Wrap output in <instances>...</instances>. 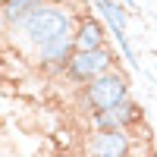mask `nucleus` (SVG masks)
Masks as SVG:
<instances>
[{"mask_svg": "<svg viewBox=\"0 0 157 157\" xmlns=\"http://www.w3.org/2000/svg\"><path fill=\"white\" fill-rule=\"evenodd\" d=\"M88 157H132L135 141L132 132H123V129H101V132H91L85 141Z\"/></svg>", "mask_w": 157, "mask_h": 157, "instance_id": "39448f33", "label": "nucleus"}, {"mask_svg": "<svg viewBox=\"0 0 157 157\" xmlns=\"http://www.w3.org/2000/svg\"><path fill=\"white\" fill-rule=\"evenodd\" d=\"M154 69H157V66H154Z\"/></svg>", "mask_w": 157, "mask_h": 157, "instance_id": "4468645a", "label": "nucleus"}, {"mask_svg": "<svg viewBox=\"0 0 157 157\" xmlns=\"http://www.w3.org/2000/svg\"><path fill=\"white\" fill-rule=\"evenodd\" d=\"M75 19H78V13L72 6H66V3H41L29 19L19 25L16 35H19L22 44H29L32 50H38V47L57 41V38H63V35H72Z\"/></svg>", "mask_w": 157, "mask_h": 157, "instance_id": "f257e3e1", "label": "nucleus"}, {"mask_svg": "<svg viewBox=\"0 0 157 157\" xmlns=\"http://www.w3.org/2000/svg\"><path fill=\"white\" fill-rule=\"evenodd\" d=\"M154 10H157V6H154Z\"/></svg>", "mask_w": 157, "mask_h": 157, "instance_id": "ddd939ff", "label": "nucleus"}, {"mask_svg": "<svg viewBox=\"0 0 157 157\" xmlns=\"http://www.w3.org/2000/svg\"><path fill=\"white\" fill-rule=\"evenodd\" d=\"M41 3H66L69 6V0H41Z\"/></svg>", "mask_w": 157, "mask_h": 157, "instance_id": "9b49d317", "label": "nucleus"}, {"mask_svg": "<svg viewBox=\"0 0 157 157\" xmlns=\"http://www.w3.org/2000/svg\"><path fill=\"white\" fill-rule=\"evenodd\" d=\"M72 35H63V38H57V41H50V44H44V47H38V50H32L35 54V63L41 66V72H47V75H60L63 72V66H66V60L72 57Z\"/></svg>", "mask_w": 157, "mask_h": 157, "instance_id": "0eeeda50", "label": "nucleus"}, {"mask_svg": "<svg viewBox=\"0 0 157 157\" xmlns=\"http://www.w3.org/2000/svg\"><path fill=\"white\" fill-rule=\"evenodd\" d=\"M0 3H6V0H0Z\"/></svg>", "mask_w": 157, "mask_h": 157, "instance_id": "f8f14e48", "label": "nucleus"}, {"mask_svg": "<svg viewBox=\"0 0 157 157\" xmlns=\"http://www.w3.org/2000/svg\"><path fill=\"white\" fill-rule=\"evenodd\" d=\"M141 123H145V107H141L135 98L116 104V107L104 110V113H91L88 116L91 132H101V129H123V132H132V129H138Z\"/></svg>", "mask_w": 157, "mask_h": 157, "instance_id": "20e7f679", "label": "nucleus"}, {"mask_svg": "<svg viewBox=\"0 0 157 157\" xmlns=\"http://www.w3.org/2000/svg\"><path fill=\"white\" fill-rule=\"evenodd\" d=\"M116 66H120V50L113 44H107V47H98V50H72V57L66 60L60 75L69 85L82 88L85 82H91V78H98V75L110 72Z\"/></svg>", "mask_w": 157, "mask_h": 157, "instance_id": "7ed1b4c3", "label": "nucleus"}, {"mask_svg": "<svg viewBox=\"0 0 157 157\" xmlns=\"http://www.w3.org/2000/svg\"><path fill=\"white\" fill-rule=\"evenodd\" d=\"M120 3H123V6H126V10H129V13H132V10H135V6H138V0H120Z\"/></svg>", "mask_w": 157, "mask_h": 157, "instance_id": "9d476101", "label": "nucleus"}, {"mask_svg": "<svg viewBox=\"0 0 157 157\" xmlns=\"http://www.w3.org/2000/svg\"><path fill=\"white\" fill-rule=\"evenodd\" d=\"M94 10H98V16L101 22L107 25V32H126L129 29V13L120 0H94Z\"/></svg>", "mask_w": 157, "mask_h": 157, "instance_id": "1a4fd4ad", "label": "nucleus"}, {"mask_svg": "<svg viewBox=\"0 0 157 157\" xmlns=\"http://www.w3.org/2000/svg\"><path fill=\"white\" fill-rule=\"evenodd\" d=\"M38 6H41V0H6V3H0V32L16 35L19 25L29 19Z\"/></svg>", "mask_w": 157, "mask_h": 157, "instance_id": "6e6552de", "label": "nucleus"}, {"mask_svg": "<svg viewBox=\"0 0 157 157\" xmlns=\"http://www.w3.org/2000/svg\"><path fill=\"white\" fill-rule=\"evenodd\" d=\"M107 44H110L107 25L98 16H82L78 13L75 29H72V47L75 50H98V47H107Z\"/></svg>", "mask_w": 157, "mask_h": 157, "instance_id": "423d86ee", "label": "nucleus"}, {"mask_svg": "<svg viewBox=\"0 0 157 157\" xmlns=\"http://www.w3.org/2000/svg\"><path fill=\"white\" fill-rule=\"evenodd\" d=\"M129 98H132V78H129V72L123 66L91 78V82H85L78 88V107L88 116L104 113V110H110V107H116V104H123Z\"/></svg>", "mask_w": 157, "mask_h": 157, "instance_id": "f03ea898", "label": "nucleus"}]
</instances>
